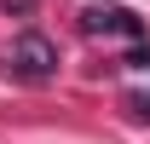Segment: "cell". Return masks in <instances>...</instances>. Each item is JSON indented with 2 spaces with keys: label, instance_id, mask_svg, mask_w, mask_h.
<instances>
[{
  "label": "cell",
  "instance_id": "6da1fadb",
  "mask_svg": "<svg viewBox=\"0 0 150 144\" xmlns=\"http://www.w3.org/2000/svg\"><path fill=\"white\" fill-rule=\"evenodd\" d=\"M6 75L23 81V87H46L58 75V40H46L40 29H23V35L6 46Z\"/></svg>",
  "mask_w": 150,
  "mask_h": 144
},
{
  "label": "cell",
  "instance_id": "7a4b0ae2",
  "mask_svg": "<svg viewBox=\"0 0 150 144\" xmlns=\"http://www.w3.org/2000/svg\"><path fill=\"white\" fill-rule=\"evenodd\" d=\"M81 29H87V35H144V23L133 18L127 6H110V0L87 6V12H81Z\"/></svg>",
  "mask_w": 150,
  "mask_h": 144
},
{
  "label": "cell",
  "instance_id": "3957f363",
  "mask_svg": "<svg viewBox=\"0 0 150 144\" xmlns=\"http://www.w3.org/2000/svg\"><path fill=\"white\" fill-rule=\"evenodd\" d=\"M127 115L133 121H150V92H127Z\"/></svg>",
  "mask_w": 150,
  "mask_h": 144
},
{
  "label": "cell",
  "instance_id": "277c9868",
  "mask_svg": "<svg viewBox=\"0 0 150 144\" xmlns=\"http://www.w3.org/2000/svg\"><path fill=\"white\" fill-rule=\"evenodd\" d=\"M0 12H6V18H29V12H35V0H0Z\"/></svg>",
  "mask_w": 150,
  "mask_h": 144
},
{
  "label": "cell",
  "instance_id": "5b68a950",
  "mask_svg": "<svg viewBox=\"0 0 150 144\" xmlns=\"http://www.w3.org/2000/svg\"><path fill=\"white\" fill-rule=\"evenodd\" d=\"M127 64H133V69H150V46H139V52H127Z\"/></svg>",
  "mask_w": 150,
  "mask_h": 144
}]
</instances>
